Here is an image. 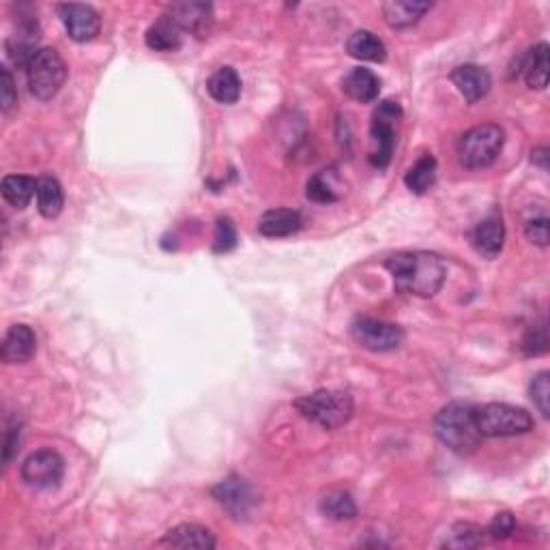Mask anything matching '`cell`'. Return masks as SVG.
<instances>
[{"mask_svg": "<svg viewBox=\"0 0 550 550\" xmlns=\"http://www.w3.org/2000/svg\"><path fill=\"white\" fill-rule=\"evenodd\" d=\"M235 245H237L235 224H232L228 218H220L218 224H215L213 250L218 251V254H226V251L235 250Z\"/></svg>", "mask_w": 550, "mask_h": 550, "instance_id": "obj_29", "label": "cell"}, {"mask_svg": "<svg viewBox=\"0 0 550 550\" xmlns=\"http://www.w3.org/2000/svg\"><path fill=\"white\" fill-rule=\"evenodd\" d=\"M452 82L460 95L469 103H477L479 99L488 95L490 86H493V78L479 65H460L452 72Z\"/></svg>", "mask_w": 550, "mask_h": 550, "instance_id": "obj_13", "label": "cell"}, {"mask_svg": "<svg viewBox=\"0 0 550 550\" xmlns=\"http://www.w3.org/2000/svg\"><path fill=\"white\" fill-rule=\"evenodd\" d=\"M320 512L331 520H350L355 518L357 507L350 495L342 493V490H333L320 499Z\"/></svg>", "mask_w": 550, "mask_h": 550, "instance_id": "obj_27", "label": "cell"}, {"mask_svg": "<svg viewBox=\"0 0 550 550\" xmlns=\"http://www.w3.org/2000/svg\"><path fill=\"white\" fill-rule=\"evenodd\" d=\"M168 20L177 25L181 33H194V34H207L211 28V20H213V7L207 3H177L168 9Z\"/></svg>", "mask_w": 550, "mask_h": 550, "instance_id": "obj_12", "label": "cell"}, {"mask_svg": "<svg viewBox=\"0 0 550 550\" xmlns=\"http://www.w3.org/2000/svg\"><path fill=\"white\" fill-rule=\"evenodd\" d=\"M347 50L353 58L368 63H383L385 56H388L383 41L370 31H357L350 34L347 41Z\"/></svg>", "mask_w": 550, "mask_h": 550, "instance_id": "obj_21", "label": "cell"}, {"mask_svg": "<svg viewBox=\"0 0 550 550\" xmlns=\"http://www.w3.org/2000/svg\"><path fill=\"white\" fill-rule=\"evenodd\" d=\"M531 400H534V405L537 407V411H540L544 417H548L550 415V385H548V372H540L534 378V383H531L529 388Z\"/></svg>", "mask_w": 550, "mask_h": 550, "instance_id": "obj_30", "label": "cell"}, {"mask_svg": "<svg viewBox=\"0 0 550 550\" xmlns=\"http://www.w3.org/2000/svg\"><path fill=\"white\" fill-rule=\"evenodd\" d=\"M0 192H3V198L11 207L26 209L33 196L37 194V181L25 177V174H9L0 183Z\"/></svg>", "mask_w": 550, "mask_h": 550, "instance_id": "obj_22", "label": "cell"}, {"mask_svg": "<svg viewBox=\"0 0 550 550\" xmlns=\"http://www.w3.org/2000/svg\"><path fill=\"white\" fill-rule=\"evenodd\" d=\"M506 133L499 125H477L465 132L458 140V160L469 171H482L499 157Z\"/></svg>", "mask_w": 550, "mask_h": 550, "instance_id": "obj_4", "label": "cell"}, {"mask_svg": "<svg viewBox=\"0 0 550 550\" xmlns=\"http://www.w3.org/2000/svg\"><path fill=\"white\" fill-rule=\"evenodd\" d=\"M398 292L435 297L446 282V262L432 251H398L385 262Z\"/></svg>", "mask_w": 550, "mask_h": 550, "instance_id": "obj_1", "label": "cell"}, {"mask_svg": "<svg viewBox=\"0 0 550 550\" xmlns=\"http://www.w3.org/2000/svg\"><path fill=\"white\" fill-rule=\"evenodd\" d=\"M402 119V108L398 105V102H380L378 108L374 110L372 116V127H370V136H372V153H370V162L372 166L377 168H385L391 162V153H394V144H396V123Z\"/></svg>", "mask_w": 550, "mask_h": 550, "instance_id": "obj_7", "label": "cell"}, {"mask_svg": "<svg viewBox=\"0 0 550 550\" xmlns=\"http://www.w3.org/2000/svg\"><path fill=\"white\" fill-rule=\"evenodd\" d=\"M471 241L473 248H476L479 254L488 256V259L499 254L503 250V243H506V226H503V220L499 215H490V218L479 221L476 231L471 232Z\"/></svg>", "mask_w": 550, "mask_h": 550, "instance_id": "obj_15", "label": "cell"}, {"mask_svg": "<svg viewBox=\"0 0 550 550\" xmlns=\"http://www.w3.org/2000/svg\"><path fill=\"white\" fill-rule=\"evenodd\" d=\"M303 417L319 424L325 430H336L353 417V398L347 391L320 389L295 402Z\"/></svg>", "mask_w": 550, "mask_h": 550, "instance_id": "obj_3", "label": "cell"}, {"mask_svg": "<svg viewBox=\"0 0 550 550\" xmlns=\"http://www.w3.org/2000/svg\"><path fill=\"white\" fill-rule=\"evenodd\" d=\"M28 89L39 102H50L67 80V65L54 48H41L26 67Z\"/></svg>", "mask_w": 550, "mask_h": 550, "instance_id": "obj_5", "label": "cell"}, {"mask_svg": "<svg viewBox=\"0 0 550 550\" xmlns=\"http://www.w3.org/2000/svg\"><path fill=\"white\" fill-rule=\"evenodd\" d=\"M213 496L218 499V503L226 507L228 512L235 514V516H245L251 510V506L256 503L254 490H251V486L245 482L243 477L231 476L226 479H221V482L213 488Z\"/></svg>", "mask_w": 550, "mask_h": 550, "instance_id": "obj_11", "label": "cell"}, {"mask_svg": "<svg viewBox=\"0 0 550 550\" xmlns=\"http://www.w3.org/2000/svg\"><path fill=\"white\" fill-rule=\"evenodd\" d=\"M342 89L350 99L359 103H372L378 99L380 80L374 75L370 69H353L347 78L342 80Z\"/></svg>", "mask_w": 550, "mask_h": 550, "instance_id": "obj_19", "label": "cell"}, {"mask_svg": "<svg viewBox=\"0 0 550 550\" xmlns=\"http://www.w3.org/2000/svg\"><path fill=\"white\" fill-rule=\"evenodd\" d=\"M37 350V338L28 325H14L3 342L5 364H26Z\"/></svg>", "mask_w": 550, "mask_h": 550, "instance_id": "obj_14", "label": "cell"}, {"mask_svg": "<svg viewBox=\"0 0 550 550\" xmlns=\"http://www.w3.org/2000/svg\"><path fill=\"white\" fill-rule=\"evenodd\" d=\"M534 162L537 163V166L546 171V168H548V149H546V146H542V149L534 151Z\"/></svg>", "mask_w": 550, "mask_h": 550, "instance_id": "obj_37", "label": "cell"}, {"mask_svg": "<svg viewBox=\"0 0 550 550\" xmlns=\"http://www.w3.org/2000/svg\"><path fill=\"white\" fill-rule=\"evenodd\" d=\"M432 9L430 3H413V0H391L383 5L385 22L391 28H411Z\"/></svg>", "mask_w": 550, "mask_h": 550, "instance_id": "obj_17", "label": "cell"}, {"mask_svg": "<svg viewBox=\"0 0 550 550\" xmlns=\"http://www.w3.org/2000/svg\"><path fill=\"white\" fill-rule=\"evenodd\" d=\"M435 435L443 446L460 456L476 452L484 438L477 428L476 408L467 402H452L437 413Z\"/></svg>", "mask_w": 550, "mask_h": 550, "instance_id": "obj_2", "label": "cell"}, {"mask_svg": "<svg viewBox=\"0 0 550 550\" xmlns=\"http://www.w3.org/2000/svg\"><path fill=\"white\" fill-rule=\"evenodd\" d=\"M17 443H20V428H17V426H11L7 438H5V465H9L11 458H14Z\"/></svg>", "mask_w": 550, "mask_h": 550, "instance_id": "obj_36", "label": "cell"}, {"mask_svg": "<svg viewBox=\"0 0 550 550\" xmlns=\"http://www.w3.org/2000/svg\"><path fill=\"white\" fill-rule=\"evenodd\" d=\"M516 531V518L510 512H501L493 518V523L488 526V535L495 540H507Z\"/></svg>", "mask_w": 550, "mask_h": 550, "instance_id": "obj_34", "label": "cell"}, {"mask_svg": "<svg viewBox=\"0 0 550 550\" xmlns=\"http://www.w3.org/2000/svg\"><path fill=\"white\" fill-rule=\"evenodd\" d=\"M435 179H437V160L432 155H424L421 160H417L415 166L408 168L405 183L413 194L421 196L435 185Z\"/></svg>", "mask_w": 550, "mask_h": 550, "instance_id": "obj_26", "label": "cell"}, {"mask_svg": "<svg viewBox=\"0 0 550 550\" xmlns=\"http://www.w3.org/2000/svg\"><path fill=\"white\" fill-rule=\"evenodd\" d=\"M146 45L155 52H172L181 45V31L166 15L146 31Z\"/></svg>", "mask_w": 550, "mask_h": 550, "instance_id": "obj_25", "label": "cell"}, {"mask_svg": "<svg viewBox=\"0 0 550 550\" xmlns=\"http://www.w3.org/2000/svg\"><path fill=\"white\" fill-rule=\"evenodd\" d=\"M0 108L5 114H9L11 110L17 105V91H15V80L7 67L0 69Z\"/></svg>", "mask_w": 550, "mask_h": 550, "instance_id": "obj_32", "label": "cell"}, {"mask_svg": "<svg viewBox=\"0 0 550 550\" xmlns=\"http://www.w3.org/2000/svg\"><path fill=\"white\" fill-rule=\"evenodd\" d=\"M484 544V534L482 529H477L476 525H456L449 535L443 542V546L447 548H477Z\"/></svg>", "mask_w": 550, "mask_h": 550, "instance_id": "obj_28", "label": "cell"}, {"mask_svg": "<svg viewBox=\"0 0 550 550\" xmlns=\"http://www.w3.org/2000/svg\"><path fill=\"white\" fill-rule=\"evenodd\" d=\"M162 544L174 548H198V550H211L215 548V537L207 526L201 525H179L174 526L163 537Z\"/></svg>", "mask_w": 550, "mask_h": 550, "instance_id": "obj_16", "label": "cell"}, {"mask_svg": "<svg viewBox=\"0 0 550 550\" xmlns=\"http://www.w3.org/2000/svg\"><path fill=\"white\" fill-rule=\"evenodd\" d=\"M37 209L44 218L54 220L56 215H61L63 204H65V194H63V187L54 177H41L37 181Z\"/></svg>", "mask_w": 550, "mask_h": 550, "instance_id": "obj_23", "label": "cell"}, {"mask_svg": "<svg viewBox=\"0 0 550 550\" xmlns=\"http://www.w3.org/2000/svg\"><path fill=\"white\" fill-rule=\"evenodd\" d=\"M209 95L218 103L231 105L241 97V78L232 67H220L207 82Z\"/></svg>", "mask_w": 550, "mask_h": 550, "instance_id": "obj_20", "label": "cell"}, {"mask_svg": "<svg viewBox=\"0 0 550 550\" xmlns=\"http://www.w3.org/2000/svg\"><path fill=\"white\" fill-rule=\"evenodd\" d=\"M65 476V460L61 454L52 452V449H39L33 452L22 465V479L28 486L39 490L56 488Z\"/></svg>", "mask_w": 550, "mask_h": 550, "instance_id": "obj_9", "label": "cell"}, {"mask_svg": "<svg viewBox=\"0 0 550 550\" xmlns=\"http://www.w3.org/2000/svg\"><path fill=\"white\" fill-rule=\"evenodd\" d=\"M353 338L357 344L374 353H385V350H394L405 342V331L394 323L380 319H370V316H361L353 323Z\"/></svg>", "mask_w": 550, "mask_h": 550, "instance_id": "obj_8", "label": "cell"}, {"mask_svg": "<svg viewBox=\"0 0 550 550\" xmlns=\"http://www.w3.org/2000/svg\"><path fill=\"white\" fill-rule=\"evenodd\" d=\"M525 235H526V239H529L531 243L546 248V245H548V218H546V215H542V218H534V220L526 221V224H525Z\"/></svg>", "mask_w": 550, "mask_h": 550, "instance_id": "obj_35", "label": "cell"}, {"mask_svg": "<svg viewBox=\"0 0 550 550\" xmlns=\"http://www.w3.org/2000/svg\"><path fill=\"white\" fill-rule=\"evenodd\" d=\"M58 11H61V20L65 25L67 34L74 41H78V44H86V41L95 39L99 31H102V17L89 5L69 3L61 5Z\"/></svg>", "mask_w": 550, "mask_h": 550, "instance_id": "obj_10", "label": "cell"}, {"mask_svg": "<svg viewBox=\"0 0 550 550\" xmlns=\"http://www.w3.org/2000/svg\"><path fill=\"white\" fill-rule=\"evenodd\" d=\"M301 228V215L292 209H273L267 211L259 221L260 235L269 239H282L295 235Z\"/></svg>", "mask_w": 550, "mask_h": 550, "instance_id": "obj_18", "label": "cell"}, {"mask_svg": "<svg viewBox=\"0 0 550 550\" xmlns=\"http://www.w3.org/2000/svg\"><path fill=\"white\" fill-rule=\"evenodd\" d=\"M525 80L531 89L544 91L548 86V45L537 44L534 50L526 56V63L523 67Z\"/></svg>", "mask_w": 550, "mask_h": 550, "instance_id": "obj_24", "label": "cell"}, {"mask_svg": "<svg viewBox=\"0 0 550 550\" xmlns=\"http://www.w3.org/2000/svg\"><path fill=\"white\" fill-rule=\"evenodd\" d=\"M523 349L526 355H542L548 350V333H546V323L534 325L526 331Z\"/></svg>", "mask_w": 550, "mask_h": 550, "instance_id": "obj_31", "label": "cell"}, {"mask_svg": "<svg viewBox=\"0 0 550 550\" xmlns=\"http://www.w3.org/2000/svg\"><path fill=\"white\" fill-rule=\"evenodd\" d=\"M308 198L314 202H336L338 196L331 190V185L327 183L323 174H316L308 181Z\"/></svg>", "mask_w": 550, "mask_h": 550, "instance_id": "obj_33", "label": "cell"}, {"mask_svg": "<svg viewBox=\"0 0 550 550\" xmlns=\"http://www.w3.org/2000/svg\"><path fill=\"white\" fill-rule=\"evenodd\" d=\"M476 421L482 437H518L534 430L535 421L525 408L490 402L476 408Z\"/></svg>", "mask_w": 550, "mask_h": 550, "instance_id": "obj_6", "label": "cell"}]
</instances>
